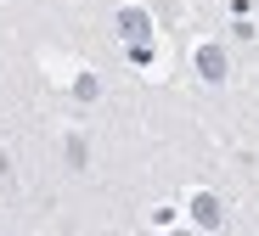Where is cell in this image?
Wrapping results in <instances>:
<instances>
[{
	"instance_id": "cell-1",
	"label": "cell",
	"mask_w": 259,
	"mask_h": 236,
	"mask_svg": "<svg viewBox=\"0 0 259 236\" xmlns=\"http://www.w3.org/2000/svg\"><path fill=\"white\" fill-rule=\"evenodd\" d=\"M113 28H118L130 45H141V39H152V12H141V6H124V12L113 17Z\"/></svg>"
},
{
	"instance_id": "cell-2",
	"label": "cell",
	"mask_w": 259,
	"mask_h": 236,
	"mask_svg": "<svg viewBox=\"0 0 259 236\" xmlns=\"http://www.w3.org/2000/svg\"><path fill=\"white\" fill-rule=\"evenodd\" d=\"M192 62H197V73H203L208 84H220V79H226V51H220V45H197V57H192Z\"/></svg>"
},
{
	"instance_id": "cell-3",
	"label": "cell",
	"mask_w": 259,
	"mask_h": 236,
	"mask_svg": "<svg viewBox=\"0 0 259 236\" xmlns=\"http://www.w3.org/2000/svg\"><path fill=\"white\" fill-rule=\"evenodd\" d=\"M192 219H197L203 230H220V225H226V214H220V197L197 192V197H192Z\"/></svg>"
},
{
	"instance_id": "cell-4",
	"label": "cell",
	"mask_w": 259,
	"mask_h": 236,
	"mask_svg": "<svg viewBox=\"0 0 259 236\" xmlns=\"http://www.w3.org/2000/svg\"><path fill=\"white\" fill-rule=\"evenodd\" d=\"M73 96H79V102H96V96H102L96 73H79V79H73Z\"/></svg>"
}]
</instances>
